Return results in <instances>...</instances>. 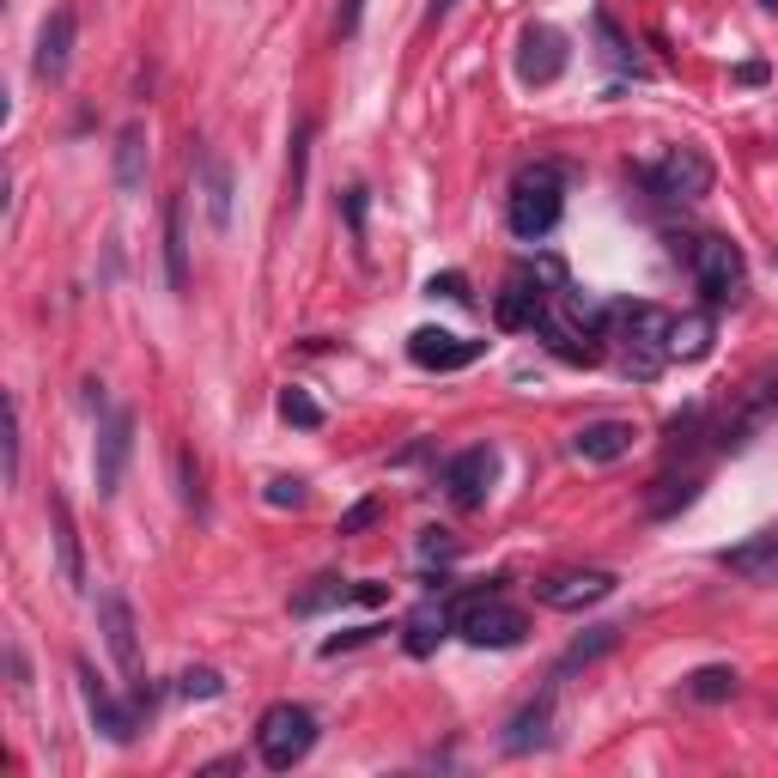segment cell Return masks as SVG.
Listing matches in <instances>:
<instances>
[{
	"instance_id": "cell-1",
	"label": "cell",
	"mask_w": 778,
	"mask_h": 778,
	"mask_svg": "<svg viewBox=\"0 0 778 778\" xmlns=\"http://www.w3.org/2000/svg\"><path fill=\"white\" fill-rule=\"evenodd\" d=\"M566 213V164H523L511 194H505V226L517 243H541Z\"/></svg>"
},
{
	"instance_id": "cell-2",
	"label": "cell",
	"mask_w": 778,
	"mask_h": 778,
	"mask_svg": "<svg viewBox=\"0 0 778 778\" xmlns=\"http://www.w3.org/2000/svg\"><path fill=\"white\" fill-rule=\"evenodd\" d=\"M457 632L475 651H511V645H523L529 615L505 602V578H492V584H475V590L457 596Z\"/></svg>"
},
{
	"instance_id": "cell-3",
	"label": "cell",
	"mask_w": 778,
	"mask_h": 778,
	"mask_svg": "<svg viewBox=\"0 0 778 778\" xmlns=\"http://www.w3.org/2000/svg\"><path fill=\"white\" fill-rule=\"evenodd\" d=\"M669 310L664 305H608L602 329L627 347V378H657L669 359Z\"/></svg>"
},
{
	"instance_id": "cell-4",
	"label": "cell",
	"mask_w": 778,
	"mask_h": 778,
	"mask_svg": "<svg viewBox=\"0 0 778 778\" xmlns=\"http://www.w3.org/2000/svg\"><path fill=\"white\" fill-rule=\"evenodd\" d=\"M676 256L687 262L706 305H736L748 292V262L730 238H676Z\"/></svg>"
},
{
	"instance_id": "cell-5",
	"label": "cell",
	"mask_w": 778,
	"mask_h": 778,
	"mask_svg": "<svg viewBox=\"0 0 778 778\" xmlns=\"http://www.w3.org/2000/svg\"><path fill=\"white\" fill-rule=\"evenodd\" d=\"M778 420V378H748L742 389H736L730 401L718 408V420L706 426V438H711V450H748L760 432Z\"/></svg>"
},
{
	"instance_id": "cell-6",
	"label": "cell",
	"mask_w": 778,
	"mask_h": 778,
	"mask_svg": "<svg viewBox=\"0 0 778 778\" xmlns=\"http://www.w3.org/2000/svg\"><path fill=\"white\" fill-rule=\"evenodd\" d=\"M310 748H317V711L310 706L275 699V706L256 718V760H262L268 772H292Z\"/></svg>"
},
{
	"instance_id": "cell-7",
	"label": "cell",
	"mask_w": 778,
	"mask_h": 778,
	"mask_svg": "<svg viewBox=\"0 0 778 778\" xmlns=\"http://www.w3.org/2000/svg\"><path fill=\"white\" fill-rule=\"evenodd\" d=\"M98 632H103V645H110L116 669L134 681V706L147 711L152 706V687H147V664H140V620H134V608H128L122 590H103L98 596Z\"/></svg>"
},
{
	"instance_id": "cell-8",
	"label": "cell",
	"mask_w": 778,
	"mask_h": 778,
	"mask_svg": "<svg viewBox=\"0 0 778 778\" xmlns=\"http://www.w3.org/2000/svg\"><path fill=\"white\" fill-rule=\"evenodd\" d=\"M645 183H651V194H664V201H699V194H711V159L699 147H669L645 171Z\"/></svg>"
},
{
	"instance_id": "cell-9",
	"label": "cell",
	"mask_w": 778,
	"mask_h": 778,
	"mask_svg": "<svg viewBox=\"0 0 778 778\" xmlns=\"http://www.w3.org/2000/svg\"><path fill=\"white\" fill-rule=\"evenodd\" d=\"M492 475H499V450L492 445H469L445 462V499L457 511H481L487 492H492Z\"/></svg>"
},
{
	"instance_id": "cell-10",
	"label": "cell",
	"mask_w": 778,
	"mask_h": 778,
	"mask_svg": "<svg viewBox=\"0 0 778 778\" xmlns=\"http://www.w3.org/2000/svg\"><path fill=\"white\" fill-rule=\"evenodd\" d=\"M73 676H80V694H86V711H92L98 736H103V742H116V748H128L140 736V706H122V699L98 681V669L86 664V657L73 664Z\"/></svg>"
},
{
	"instance_id": "cell-11",
	"label": "cell",
	"mask_w": 778,
	"mask_h": 778,
	"mask_svg": "<svg viewBox=\"0 0 778 778\" xmlns=\"http://www.w3.org/2000/svg\"><path fill=\"white\" fill-rule=\"evenodd\" d=\"M128 457H134V413H128V408H110V413H103V426H98V457H92L98 499H116V492H122Z\"/></svg>"
},
{
	"instance_id": "cell-12",
	"label": "cell",
	"mask_w": 778,
	"mask_h": 778,
	"mask_svg": "<svg viewBox=\"0 0 778 778\" xmlns=\"http://www.w3.org/2000/svg\"><path fill=\"white\" fill-rule=\"evenodd\" d=\"M450 632H457V596H450L445 584H432L426 602L401 620V645H408V657H432Z\"/></svg>"
},
{
	"instance_id": "cell-13",
	"label": "cell",
	"mask_w": 778,
	"mask_h": 778,
	"mask_svg": "<svg viewBox=\"0 0 778 778\" xmlns=\"http://www.w3.org/2000/svg\"><path fill=\"white\" fill-rule=\"evenodd\" d=\"M615 572H596V566H584V572H548L536 584V602L541 608H560V615H578V608H596L615 596Z\"/></svg>"
},
{
	"instance_id": "cell-14",
	"label": "cell",
	"mask_w": 778,
	"mask_h": 778,
	"mask_svg": "<svg viewBox=\"0 0 778 778\" xmlns=\"http://www.w3.org/2000/svg\"><path fill=\"white\" fill-rule=\"evenodd\" d=\"M566 61H572V49H566V37L553 24H523V37H517V80L553 86L566 73Z\"/></svg>"
},
{
	"instance_id": "cell-15",
	"label": "cell",
	"mask_w": 778,
	"mask_h": 778,
	"mask_svg": "<svg viewBox=\"0 0 778 778\" xmlns=\"http://www.w3.org/2000/svg\"><path fill=\"white\" fill-rule=\"evenodd\" d=\"M73 37H80V12L73 7H56L43 19V31H37V56H31V73L43 86H61L73 68Z\"/></svg>"
},
{
	"instance_id": "cell-16",
	"label": "cell",
	"mask_w": 778,
	"mask_h": 778,
	"mask_svg": "<svg viewBox=\"0 0 778 778\" xmlns=\"http://www.w3.org/2000/svg\"><path fill=\"white\" fill-rule=\"evenodd\" d=\"M487 353V341H469V335H450V329H413L408 335V359L420 371H462Z\"/></svg>"
},
{
	"instance_id": "cell-17",
	"label": "cell",
	"mask_w": 778,
	"mask_h": 778,
	"mask_svg": "<svg viewBox=\"0 0 778 778\" xmlns=\"http://www.w3.org/2000/svg\"><path fill=\"white\" fill-rule=\"evenodd\" d=\"M724 572H736L742 584H778V523L755 529L748 541H736V548L718 553Z\"/></svg>"
},
{
	"instance_id": "cell-18",
	"label": "cell",
	"mask_w": 778,
	"mask_h": 778,
	"mask_svg": "<svg viewBox=\"0 0 778 778\" xmlns=\"http://www.w3.org/2000/svg\"><path fill=\"white\" fill-rule=\"evenodd\" d=\"M632 438H639V426H632V420H590V426H578V432H572V457L608 469V462H620L632 450Z\"/></svg>"
},
{
	"instance_id": "cell-19",
	"label": "cell",
	"mask_w": 778,
	"mask_h": 778,
	"mask_svg": "<svg viewBox=\"0 0 778 778\" xmlns=\"http://www.w3.org/2000/svg\"><path fill=\"white\" fill-rule=\"evenodd\" d=\"M553 694H560V687H541V694L505 724V755H536V748L553 742Z\"/></svg>"
},
{
	"instance_id": "cell-20",
	"label": "cell",
	"mask_w": 778,
	"mask_h": 778,
	"mask_svg": "<svg viewBox=\"0 0 778 778\" xmlns=\"http://www.w3.org/2000/svg\"><path fill=\"white\" fill-rule=\"evenodd\" d=\"M194 177H201V207H207V226L231 231V164L219 159L213 147L194 152Z\"/></svg>"
},
{
	"instance_id": "cell-21",
	"label": "cell",
	"mask_w": 778,
	"mask_h": 778,
	"mask_svg": "<svg viewBox=\"0 0 778 778\" xmlns=\"http://www.w3.org/2000/svg\"><path fill=\"white\" fill-rule=\"evenodd\" d=\"M553 305V292H541L529 275H511L499 292V305H492V317H499V329H536V317Z\"/></svg>"
},
{
	"instance_id": "cell-22",
	"label": "cell",
	"mask_w": 778,
	"mask_h": 778,
	"mask_svg": "<svg viewBox=\"0 0 778 778\" xmlns=\"http://www.w3.org/2000/svg\"><path fill=\"white\" fill-rule=\"evenodd\" d=\"M164 280H171L177 298L189 292V213H183V194L164 201Z\"/></svg>"
},
{
	"instance_id": "cell-23",
	"label": "cell",
	"mask_w": 778,
	"mask_h": 778,
	"mask_svg": "<svg viewBox=\"0 0 778 778\" xmlns=\"http://www.w3.org/2000/svg\"><path fill=\"white\" fill-rule=\"evenodd\" d=\"M49 517H56V548H61V578L86 590V553H80V523H73L68 492H49Z\"/></svg>"
},
{
	"instance_id": "cell-24",
	"label": "cell",
	"mask_w": 778,
	"mask_h": 778,
	"mask_svg": "<svg viewBox=\"0 0 778 778\" xmlns=\"http://www.w3.org/2000/svg\"><path fill=\"white\" fill-rule=\"evenodd\" d=\"M615 645H620V627H590V632H578V639L560 651V664H553V681H566V676H578V669L602 664Z\"/></svg>"
},
{
	"instance_id": "cell-25",
	"label": "cell",
	"mask_w": 778,
	"mask_h": 778,
	"mask_svg": "<svg viewBox=\"0 0 778 778\" xmlns=\"http://www.w3.org/2000/svg\"><path fill=\"white\" fill-rule=\"evenodd\" d=\"M116 189L122 194L147 189V128L140 122H128L122 134H116Z\"/></svg>"
},
{
	"instance_id": "cell-26",
	"label": "cell",
	"mask_w": 778,
	"mask_h": 778,
	"mask_svg": "<svg viewBox=\"0 0 778 778\" xmlns=\"http://www.w3.org/2000/svg\"><path fill=\"white\" fill-rule=\"evenodd\" d=\"M711 335H718V322H711L706 310H687V317L669 322V359H706Z\"/></svg>"
},
{
	"instance_id": "cell-27",
	"label": "cell",
	"mask_w": 778,
	"mask_h": 778,
	"mask_svg": "<svg viewBox=\"0 0 778 778\" xmlns=\"http://www.w3.org/2000/svg\"><path fill=\"white\" fill-rule=\"evenodd\" d=\"M736 687H742V676H736L730 664H706L681 681V694L699 699V706H724V699H736Z\"/></svg>"
},
{
	"instance_id": "cell-28",
	"label": "cell",
	"mask_w": 778,
	"mask_h": 778,
	"mask_svg": "<svg viewBox=\"0 0 778 778\" xmlns=\"http://www.w3.org/2000/svg\"><path fill=\"white\" fill-rule=\"evenodd\" d=\"M347 602H353V584H341V578H310V590L292 596V615L310 620V615H322V608H347Z\"/></svg>"
},
{
	"instance_id": "cell-29",
	"label": "cell",
	"mask_w": 778,
	"mask_h": 778,
	"mask_svg": "<svg viewBox=\"0 0 778 778\" xmlns=\"http://www.w3.org/2000/svg\"><path fill=\"white\" fill-rule=\"evenodd\" d=\"M305 177H310V122L292 128V152H287V201H305Z\"/></svg>"
},
{
	"instance_id": "cell-30",
	"label": "cell",
	"mask_w": 778,
	"mask_h": 778,
	"mask_svg": "<svg viewBox=\"0 0 778 778\" xmlns=\"http://www.w3.org/2000/svg\"><path fill=\"white\" fill-rule=\"evenodd\" d=\"M280 420L298 426V432H317V426H322V401L305 396V389H280Z\"/></svg>"
},
{
	"instance_id": "cell-31",
	"label": "cell",
	"mask_w": 778,
	"mask_h": 778,
	"mask_svg": "<svg viewBox=\"0 0 778 778\" xmlns=\"http://www.w3.org/2000/svg\"><path fill=\"white\" fill-rule=\"evenodd\" d=\"M177 694H183V699H219V694H226V676L207 669V664H189L183 676H177Z\"/></svg>"
},
{
	"instance_id": "cell-32",
	"label": "cell",
	"mask_w": 778,
	"mask_h": 778,
	"mask_svg": "<svg viewBox=\"0 0 778 778\" xmlns=\"http://www.w3.org/2000/svg\"><path fill=\"white\" fill-rule=\"evenodd\" d=\"M669 492H651V517H676V511H687V505L699 499V481L687 475V481H664Z\"/></svg>"
},
{
	"instance_id": "cell-33",
	"label": "cell",
	"mask_w": 778,
	"mask_h": 778,
	"mask_svg": "<svg viewBox=\"0 0 778 778\" xmlns=\"http://www.w3.org/2000/svg\"><path fill=\"white\" fill-rule=\"evenodd\" d=\"M19 462H24V426H19V401H7V481L19 487Z\"/></svg>"
},
{
	"instance_id": "cell-34",
	"label": "cell",
	"mask_w": 778,
	"mask_h": 778,
	"mask_svg": "<svg viewBox=\"0 0 778 778\" xmlns=\"http://www.w3.org/2000/svg\"><path fill=\"white\" fill-rule=\"evenodd\" d=\"M262 499L275 505V511H298V505H305V481H298V475H275Z\"/></svg>"
},
{
	"instance_id": "cell-35",
	"label": "cell",
	"mask_w": 778,
	"mask_h": 778,
	"mask_svg": "<svg viewBox=\"0 0 778 778\" xmlns=\"http://www.w3.org/2000/svg\"><path fill=\"white\" fill-rule=\"evenodd\" d=\"M596 37H602V43H608L602 56L615 61V68H639V61H632V49L620 43V31H615V19H608V12H596Z\"/></svg>"
},
{
	"instance_id": "cell-36",
	"label": "cell",
	"mask_w": 778,
	"mask_h": 778,
	"mask_svg": "<svg viewBox=\"0 0 778 778\" xmlns=\"http://www.w3.org/2000/svg\"><path fill=\"white\" fill-rule=\"evenodd\" d=\"M378 517H383V499H359L353 511H347L341 523H335V536H359V529H371Z\"/></svg>"
},
{
	"instance_id": "cell-37",
	"label": "cell",
	"mask_w": 778,
	"mask_h": 778,
	"mask_svg": "<svg viewBox=\"0 0 778 778\" xmlns=\"http://www.w3.org/2000/svg\"><path fill=\"white\" fill-rule=\"evenodd\" d=\"M426 298H450V305H475V292H469V280H462V275H432V280H426Z\"/></svg>"
},
{
	"instance_id": "cell-38",
	"label": "cell",
	"mask_w": 778,
	"mask_h": 778,
	"mask_svg": "<svg viewBox=\"0 0 778 778\" xmlns=\"http://www.w3.org/2000/svg\"><path fill=\"white\" fill-rule=\"evenodd\" d=\"M457 553H462V541L450 529H426L420 536V560H457Z\"/></svg>"
},
{
	"instance_id": "cell-39",
	"label": "cell",
	"mask_w": 778,
	"mask_h": 778,
	"mask_svg": "<svg viewBox=\"0 0 778 778\" xmlns=\"http://www.w3.org/2000/svg\"><path fill=\"white\" fill-rule=\"evenodd\" d=\"M383 627H353V632H335V639H322V657H341V651H359V645H371Z\"/></svg>"
},
{
	"instance_id": "cell-40",
	"label": "cell",
	"mask_w": 778,
	"mask_h": 778,
	"mask_svg": "<svg viewBox=\"0 0 778 778\" xmlns=\"http://www.w3.org/2000/svg\"><path fill=\"white\" fill-rule=\"evenodd\" d=\"M341 207H347V231H353V238H366V189H347Z\"/></svg>"
},
{
	"instance_id": "cell-41",
	"label": "cell",
	"mask_w": 778,
	"mask_h": 778,
	"mask_svg": "<svg viewBox=\"0 0 778 778\" xmlns=\"http://www.w3.org/2000/svg\"><path fill=\"white\" fill-rule=\"evenodd\" d=\"M7 664H12V687L24 694V687H31V664H24V651H19V645L7 651Z\"/></svg>"
},
{
	"instance_id": "cell-42",
	"label": "cell",
	"mask_w": 778,
	"mask_h": 778,
	"mask_svg": "<svg viewBox=\"0 0 778 778\" xmlns=\"http://www.w3.org/2000/svg\"><path fill=\"white\" fill-rule=\"evenodd\" d=\"M359 19H366V0H347V12H341V24H335V31L353 37V31H359Z\"/></svg>"
},
{
	"instance_id": "cell-43",
	"label": "cell",
	"mask_w": 778,
	"mask_h": 778,
	"mask_svg": "<svg viewBox=\"0 0 778 778\" xmlns=\"http://www.w3.org/2000/svg\"><path fill=\"white\" fill-rule=\"evenodd\" d=\"M736 80H742V86H760V80H767V61H742V68H736Z\"/></svg>"
},
{
	"instance_id": "cell-44",
	"label": "cell",
	"mask_w": 778,
	"mask_h": 778,
	"mask_svg": "<svg viewBox=\"0 0 778 778\" xmlns=\"http://www.w3.org/2000/svg\"><path fill=\"white\" fill-rule=\"evenodd\" d=\"M450 7H457V0H432V12H426V19H445Z\"/></svg>"
},
{
	"instance_id": "cell-45",
	"label": "cell",
	"mask_w": 778,
	"mask_h": 778,
	"mask_svg": "<svg viewBox=\"0 0 778 778\" xmlns=\"http://www.w3.org/2000/svg\"><path fill=\"white\" fill-rule=\"evenodd\" d=\"M760 7H767V12H778V0H760Z\"/></svg>"
}]
</instances>
